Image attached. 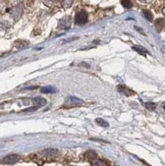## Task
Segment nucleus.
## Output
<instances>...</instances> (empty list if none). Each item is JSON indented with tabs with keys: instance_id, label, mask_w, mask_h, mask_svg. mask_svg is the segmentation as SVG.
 <instances>
[{
	"instance_id": "9b49d317",
	"label": "nucleus",
	"mask_w": 165,
	"mask_h": 166,
	"mask_svg": "<svg viewBox=\"0 0 165 166\" xmlns=\"http://www.w3.org/2000/svg\"><path fill=\"white\" fill-rule=\"evenodd\" d=\"M121 4L123 5L125 8H130L133 7V3L130 0H121Z\"/></svg>"
},
{
	"instance_id": "39448f33",
	"label": "nucleus",
	"mask_w": 165,
	"mask_h": 166,
	"mask_svg": "<svg viewBox=\"0 0 165 166\" xmlns=\"http://www.w3.org/2000/svg\"><path fill=\"white\" fill-rule=\"evenodd\" d=\"M33 103L36 105V106H44V105L46 104V100L44 98H42V97H36V98H34L33 99Z\"/></svg>"
},
{
	"instance_id": "1a4fd4ad",
	"label": "nucleus",
	"mask_w": 165,
	"mask_h": 166,
	"mask_svg": "<svg viewBox=\"0 0 165 166\" xmlns=\"http://www.w3.org/2000/svg\"><path fill=\"white\" fill-rule=\"evenodd\" d=\"M56 90H55L53 87H44V88L41 89V92L42 93H46V94H48V93H54Z\"/></svg>"
},
{
	"instance_id": "20e7f679",
	"label": "nucleus",
	"mask_w": 165,
	"mask_h": 166,
	"mask_svg": "<svg viewBox=\"0 0 165 166\" xmlns=\"http://www.w3.org/2000/svg\"><path fill=\"white\" fill-rule=\"evenodd\" d=\"M42 154L46 157H54L58 154V151L56 149H46L43 151Z\"/></svg>"
},
{
	"instance_id": "f3484780",
	"label": "nucleus",
	"mask_w": 165,
	"mask_h": 166,
	"mask_svg": "<svg viewBox=\"0 0 165 166\" xmlns=\"http://www.w3.org/2000/svg\"><path fill=\"white\" fill-rule=\"evenodd\" d=\"M140 1H142V2H148V1H150V0H140Z\"/></svg>"
},
{
	"instance_id": "4468645a",
	"label": "nucleus",
	"mask_w": 165,
	"mask_h": 166,
	"mask_svg": "<svg viewBox=\"0 0 165 166\" xmlns=\"http://www.w3.org/2000/svg\"><path fill=\"white\" fill-rule=\"evenodd\" d=\"M145 106L147 109H149V110H154L155 108H156V104L155 103H146L145 104Z\"/></svg>"
},
{
	"instance_id": "0eeeda50",
	"label": "nucleus",
	"mask_w": 165,
	"mask_h": 166,
	"mask_svg": "<svg viewBox=\"0 0 165 166\" xmlns=\"http://www.w3.org/2000/svg\"><path fill=\"white\" fill-rule=\"evenodd\" d=\"M133 49L134 51H137L138 53H140V54H142V55H146V54H148V51H147L145 48L142 47V46H134L133 47Z\"/></svg>"
},
{
	"instance_id": "6e6552de",
	"label": "nucleus",
	"mask_w": 165,
	"mask_h": 166,
	"mask_svg": "<svg viewBox=\"0 0 165 166\" xmlns=\"http://www.w3.org/2000/svg\"><path fill=\"white\" fill-rule=\"evenodd\" d=\"M86 157H87L89 160H91V161H94V160L97 159L96 153L93 152V151H89V152L86 153Z\"/></svg>"
},
{
	"instance_id": "6ab92c4d",
	"label": "nucleus",
	"mask_w": 165,
	"mask_h": 166,
	"mask_svg": "<svg viewBox=\"0 0 165 166\" xmlns=\"http://www.w3.org/2000/svg\"><path fill=\"white\" fill-rule=\"evenodd\" d=\"M163 14H164V16H165V7L163 8Z\"/></svg>"
},
{
	"instance_id": "f8f14e48",
	"label": "nucleus",
	"mask_w": 165,
	"mask_h": 166,
	"mask_svg": "<svg viewBox=\"0 0 165 166\" xmlns=\"http://www.w3.org/2000/svg\"><path fill=\"white\" fill-rule=\"evenodd\" d=\"M96 122H97L99 125L104 126V128H107V126L109 125H108V122H106L105 120H103V119H101V118H97V119H96Z\"/></svg>"
},
{
	"instance_id": "f03ea898",
	"label": "nucleus",
	"mask_w": 165,
	"mask_h": 166,
	"mask_svg": "<svg viewBox=\"0 0 165 166\" xmlns=\"http://www.w3.org/2000/svg\"><path fill=\"white\" fill-rule=\"evenodd\" d=\"M20 159V157L16 154H10V155H7L2 159V163L3 164H13V163H16Z\"/></svg>"
},
{
	"instance_id": "dca6fc26",
	"label": "nucleus",
	"mask_w": 165,
	"mask_h": 166,
	"mask_svg": "<svg viewBox=\"0 0 165 166\" xmlns=\"http://www.w3.org/2000/svg\"><path fill=\"white\" fill-rule=\"evenodd\" d=\"M72 1L73 0H63V3L65 6H69V5L72 3Z\"/></svg>"
},
{
	"instance_id": "f257e3e1",
	"label": "nucleus",
	"mask_w": 165,
	"mask_h": 166,
	"mask_svg": "<svg viewBox=\"0 0 165 166\" xmlns=\"http://www.w3.org/2000/svg\"><path fill=\"white\" fill-rule=\"evenodd\" d=\"M84 102L81 99L75 97V96H68L66 97L65 101H64V107L66 108H72V107H76V106H79L82 105Z\"/></svg>"
},
{
	"instance_id": "423d86ee",
	"label": "nucleus",
	"mask_w": 165,
	"mask_h": 166,
	"mask_svg": "<svg viewBox=\"0 0 165 166\" xmlns=\"http://www.w3.org/2000/svg\"><path fill=\"white\" fill-rule=\"evenodd\" d=\"M118 91L121 93V94H123L125 96H130V94H133V92L130 91V90H128L127 87H124V86H118Z\"/></svg>"
},
{
	"instance_id": "aec40b11",
	"label": "nucleus",
	"mask_w": 165,
	"mask_h": 166,
	"mask_svg": "<svg viewBox=\"0 0 165 166\" xmlns=\"http://www.w3.org/2000/svg\"><path fill=\"white\" fill-rule=\"evenodd\" d=\"M163 109H164V110H165V104H164V105H163Z\"/></svg>"
},
{
	"instance_id": "ddd939ff",
	"label": "nucleus",
	"mask_w": 165,
	"mask_h": 166,
	"mask_svg": "<svg viewBox=\"0 0 165 166\" xmlns=\"http://www.w3.org/2000/svg\"><path fill=\"white\" fill-rule=\"evenodd\" d=\"M92 162H93L92 163V166H105V163H104L103 161H101V160H99V159H96Z\"/></svg>"
},
{
	"instance_id": "7ed1b4c3",
	"label": "nucleus",
	"mask_w": 165,
	"mask_h": 166,
	"mask_svg": "<svg viewBox=\"0 0 165 166\" xmlns=\"http://www.w3.org/2000/svg\"><path fill=\"white\" fill-rule=\"evenodd\" d=\"M75 23L76 25H85L88 20V16L85 11H79V13H76L75 16Z\"/></svg>"
},
{
	"instance_id": "9d476101",
	"label": "nucleus",
	"mask_w": 165,
	"mask_h": 166,
	"mask_svg": "<svg viewBox=\"0 0 165 166\" xmlns=\"http://www.w3.org/2000/svg\"><path fill=\"white\" fill-rule=\"evenodd\" d=\"M143 14H144V16L146 17V20H148L149 22H152L153 16H152V13H150L149 10H143Z\"/></svg>"
},
{
	"instance_id": "2eb2a0df",
	"label": "nucleus",
	"mask_w": 165,
	"mask_h": 166,
	"mask_svg": "<svg viewBox=\"0 0 165 166\" xmlns=\"http://www.w3.org/2000/svg\"><path fill=\"white\" fill-rule=\"evenodd\" d=\"M38 106H34V107H30V108H28V109H24L23 110V112H32V111H35L38 109Z\"/></svg>"
},
{
	"instance_id": "a211bd4d",
	"label": "nucleus",
	"mask_w": 165,
	"mask_h": 166,
	"mask_svg": "<svg viewBox=\"0 0 165 166\" xmlns=\"http://www.w3.org/2000/svg\"><path fill=\"white\" fill-rule=\"evenodd\" d=\"M46 1H48V2H53V1H55V0H46Z\"/></svg>"
}]
</instances>
